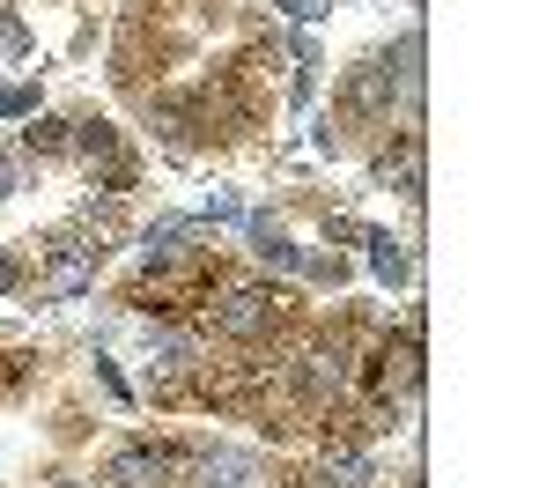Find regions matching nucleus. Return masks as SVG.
Wrapping results in <instances>:
<instances>
[{
    "instance_id": "obj_1",
    "label": "nucleus",
    "mask_w": 554,
    "mask_h": 488,
    "mask_svg": "<svg viewBox=\"0 0 554 488\" xmlns=\"http://www.w3.org/2000/svg\"><path fill=\"white\" fill-rule=\"evenodd\" d=\"M207 326H215L222 341H274V333L289 326V296H274L266 281H229L222 304L207 311Z\"/></svg>"
},
{
    "instance_id": "obj_3",
    "label": "nucleus",
    "mask_w": 554,
    "mask_h": 488,
    "mask_svg": "<svg viewBox=\"0 0 554 488\" xmlns=\"http://www.w3.org/2000/svg\"><path fill=\"white\" fill-rule=\"evenodd\" d=\"M119 488H170V474H178V452L170 444H119L104 466Z\"/></svg>"
},
{
    "instance_id": "obj_6",
    "label": "nucleus",
    "mask_w": 554,
    "mask_h": 488,
    "mask_svg": "<svg viewBox=\"0 0 554 488\" xmlns=\"http://www.w3.org/2000/svg\"><path fill=\"white\" fill-rule=\"evenodd\" d=\"M74 141H82V156H119V134H111L104 119H89V126H82Z\"/></svg>"
},
{
    "instance_id": "obj_7",
    "label": "nucleus",
    "mask_w": 554,
    "mask_h": 488,
    "mask_svg": "<svg viewBox=\"0 0 554 488\" xmlns=\"http://www.w3.org/2000/svg\"><path fill=\"white\" fill-rule=\"evenodd\" d=\"M67 134H60V119H45V126H30V156H37V148H60Z\"/></svg>"
},
{
    "instance_id": "obj_5",
    "label": "nucleus",
    "mask_w": 554,
    "mask_h": 488,
    "mask_svg": "<svg viewBox=\"0 0 554 488\" xmlns=\"http://www.w3.org/2000/svg\"><path fill=\"white\" fill-rule=\"evenodd\" d=\"M370 259H377V274H385V281L407 274V252H399V237H370Z\"/></svg>"
},
{
    "instance_id": "obj_4",
    "label": "nucleus",
    "mask_w": 554,
    "mask_h": 488,
    "mask_svg": "<svg viewBox=\"0 0 554 488\" xmlns=\"http://www.w3.org/2000/svg\"><path fill=\"white\" fill-rule=\"evenodd\" d=\"M252 244H259V259H274V267H303V252L289 237H281V222L274 215H252Z\"/></svg>"
},
{
    "instance_id": "obj_10",
    "label": "nucleus",
    "mask_w": 554,
    "mask_h": 488,
    "mask_svg": "<svg viewBox=\"0 0 554 488\" xmlns=\"http://www.w3.org/2000/svg\"><path fill=\"white\" fill-rule=\"evenodd\" d=\"M289 8H296V15H326V0H289Z\"/></svg>"
},
{
    "instance_id": "obj_9",
    "label": "nucleus",
    "mask_w": 554,
    "mask_h": 488,
    "mask_svg": "<svg viewBox=\"0 0 554 488\" xmlns=\"http://www.w3.org/2000/svg\"><path fill=\"white\" fill-rule=\"evenodd\" d=\"M15 281H23V267H15V259H0V289H15Z\"/></svg>"
},
{
    "instance_id": "obj_2",
    "label": "nucleus",
    "mask_w": 554,
    "mask_h": 488,
    "mask_svg": "<svg viewBox=\"0 0 554 488\" xmlns=\"http://www.w3.org/2000/svg\"><path fill=\"white\" fill-rule=\"evenodd\" d=\"M362 385H370L377 400H392V392L407 400V392L422 385V333L407 326L399 341H377V348H370V370H362Z\"/></svg>"
},
{
    "instance_id": "obj_8",
    "label": "nucleus",
    "mask_w": 554,
    "mask_h": 488,
    "mask_svg": "<svg viewBox=\"0 0 554 488\" xmlns=\"http://www.w3.org/2000/svg\"><path fill=\"white\" fill-rule=\"evenodd\" d=\"M15 378H23V355H0V392H8Z\"/></svg>"
}]
</instances>
